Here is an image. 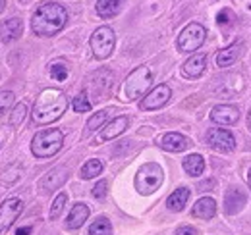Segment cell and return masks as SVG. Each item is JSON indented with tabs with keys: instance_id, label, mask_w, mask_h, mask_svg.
<instances>
[{
	"instance_id": "6da1fadb",
	"label": "cell",
	"mask_w": 251,
	"mask_h": 235,
	"mask_svg": "<svg viewBox=\"0 0 251 235\" xmlns=\"http://www.w3.org/2000/svg\"><path fill=\"white\" fill-rule=\"evenodd\" d=\"M66 22H68V12L64 6L54 2H43L33 14L31 29L39 37H52L64 29Z\"/></svg>"
},
{
	"instance_id": "7a4b0ae2",
	"label": "cell",
	"mask_w": 251,
	"mask_h": 235,
	"mask_svg": "<svg viewBox=\"0 0 251 235\" xmlns=\"http://www.w3.org/2000/svg\"><path fill=\"white\" fill-rule=\"evenodd\" d=\"M66 108H68V98L62 91L45 89L33 104V121L39 125L52 123L58 118H62Z\"/></svg>"
},
{
	"instance_id": "3957f363",
	"label": "cell",
	"mask_w": 251,
	"mask_h": 235,
	"mask_svg": "<svg viewBox=\"0 0 251 235\" xmlns=\"http://www.w3.org/2000/svg\"><path fill=\"white\" fill-rule=\"evenodd\" d=\"M64 145V135L60 129H45L39 131L31 141V152L37 158H50Z\"/></svg>"
},
{
	"instance_id": "277c9868",
	"label": "cell",
	"mask_w": 251,
	"mask_h": 235,
	"mask_svg": "<svg viewBox=\"0 0 251 235\" xmlns=\"http://www.w3.org/2000/svg\"><path fill=\"white\" fill-rule=\"evenodd\" d=\"M164 181V172L157 162L143 164L135 174V189L139 195H151L157 189H160Z\"/></svg>"
},
{
	"instance_id": "5b68a950",
	"label": "cell",
	"mask_w": 251,
	"mask_h": 235,
	"mask_svg": "<svg viewBox=\"0 0 251 235\" xmlns=\"http://www.w3.org/2000/svg\"><path fill=\"white\" fill-rule=\"evenodd\" d=\"M151 81H153V75H151V70L147 66L135 68L124 81L126 98L127 100H135V98L143 96L147 93V89L151 87Z\"/></svg>"
},
{
	"instance_id": "8992f818",
	"label": "cell",
	"mask_w": 251,
	"mask_h": 235,
	"mask_svg": "<svg viewBox=\"0 0 251 235\" xmlns=\"http://www.w3.org/2000/svg\"><path fill=\"white\" fill-rule=\"evenodd\" d=\"M89 45H91V50H93L95 58H99V60L108 58V56L112 54V50H114V45H116L114 31L110 29V27H106V25L99 27V29L91 35Z\"/></svg>"
},
{
	"instance_id": "52a82bcc",
	"label": "cell",
	"mask_w": 251,
	"mask_h": 235,
	"mask_svg": "<svg viewBox=\"0 0 251 235\" xmlns=\"http://www.w3.org/2000/svg\"><path fill=\"white\" fill-rule=\"evenodd\" d=\"M207 39V29L201 24L186 25L178 37V50L180 52H195Z\"/></svg>"
},
{
	"instance_id": "ba28073f",
	"label": "cell",
	"mask_w": 251,
	"mask_h": 235,
	"mask_svg": "<svg viewBox=\"0 0 251 235\" xmlns=\"http://www.w3.org/2000/svg\"><path fill=\"white\" fill-rule=\"evenodd\" d=\"M22 210H24V203H22V199H16V197L6 199L0 205V234L6 232L18 220V216L22 214Z\"/></svg>"
},
{
	"instance_id": "9c48e42d",
	"label": "cell",
	"mask_w": 251,
	"mask_h": 235,
	"mask_svg": "<svg viewBox=\"0 0 251 235\" xmlns=\"http://www.w3.org/2000/svg\"><path fill=\"white\" fill-rule=\"evenodd\" d=\"M244 91V77L240 73H228L226 77H220L215 93L222 98H234Z\"/></svg>"
},
{
	"instance_id": "30bf717a",
	"label": "cell",
	"mask_w": 251,
	"mask_h": 235,
	"mask_svg": "<svg viewBox=\"0 0 251 235\" xmlns=\"http://www.w3.org/2000/svg\"><path fill=\"white\" fill-rule=\"evenodd\" d=\"M207 145L217 150H222V152H230L236 148V139L234 135L228 131V129H220V127H215L211 131H207Z\"/></svg>"
},
{
	"instance_id": "8fae6325",
	"label": "cell",
	"mask_w": 251,
	"mask_h": 235,
	"mask_svg": "<svg viewBox=\"0 0 251 235\" xmlns=\"http://www.w3.org/2000/svg\"><path fill=\"white\" fill-rule=\"evenodd\" d=\"M170 87L168 85H157V87L153 89L151 93H147L145 94V98L141 100V110H157L160 106H164L166 102H168V98H170Z\"/></svg>"
},
{
	"instance_id": "7c38bea8",
	"label": "cell",
	"mask_w": 251,
	"mask_h": 235,
	"mask_svg": "<svg viewBox=\"0 0 251 235\" xmlns=\"http://www.w3.org/2000/svg\"><path fill=\"white\" fill-rule=\"evenodd\" d=\"M238 118H240L238 108L230 104H219L211 110V119L220 125H232L234 121H238Z\"/></svg>"
},
{
	"instance_id": "4fadbf2b",
	"label": "cell",
	"mask_w": 251,
	"mask_h": 235,
	"mask_svg": "<svg viewBox=\"0 0 251 235\" xmlns=\"http://www.w3.org/2000/svg\"><path fill=\"white\" fill-rule=\"evenodd\" d=\"M248 203V199H246V195L240 191V189H236V187H232V189H228L226 191V195H224V212L226 214H238L244 206Z\"/></svg>"
},
{
	"instance_id": "5bb4252c",
	"label": "cell",
	"mask_w": 251,
	"mask_h": 235,
	"mask_svg": "<svg viewBox=\"0 0 251 235\" xmlns=\"http://www.w3.org/2000/svg\"><path fill=\"white\" fill-rule=\"evenodd\" d=\"M24 35V22L20 18H10L0 25V39L2 43H12Z\"/></svg>"
},
{
	"instance_id": "9a60e30c",
	"label": "cell",
	"mask_w": 251,
	"mask_h": 235,
	"mask_svg": "<svg viewBox=\"0 0 251 235\" xmlns=\"http://www.w3.org/2000/svg\"><path fill=\"white\" fill-rule=\"evenodd\" d=\"M242 52H244V45L242 43H232L230 47L222 48L217 54V66L219 68H228V66L236 64L238 60L242 58Z\"/></svg>"
},
{
	"instance_id": "2e32d148",
	"label": "cell",
	"mask_w": 251,
	"mask_h": 235,
	"mask_svg": "<svg viewBox=\"0 0 251 235\" xmlns=\"http://www.w3.org/2000/svg\"><path fill=\"white\" fill-rule=\"evenodd\" d=\"M129 125V118L127 116H118L114 118L112 121L106 123V127H102V133H100V141H110V139H116L118 135H122Z\"/></svg>"
},
{
	"instance_id": "e0dca14e",
	"label": "cell",
	"mask_w": 251,
	"mask_h": 235,
	"mask_svg": "<svg viewBox=\"0 0 251 235\" xmlns=\"http://www.w3.org/2000/svg\"><path fill=\"white\" fill-rule=\"evenodd\" d=\"M66 179H68V170L62 168V166H60V168H54V170H50L47 176L41 179V189H43L45 193L54 191V189L62 187Z\"/></svg>"
},
{
	"instance_id": "ac0fdd59",
	"label": "cell",
	"mask_w": 251,
	"mask_h": 235,
	"mask_svg": "<svg viewBox=\"0 0 251 235\" xmlns=\"http://www.w3.org/2000/svg\"><path fill=\"white\" fill-rule=\"evenodd\" d=\"M87 218H89V206L77 203V205L72 206V210H70V214H68L66 228H68V230H79V228L85 224Z\"/></svg>"
},
{
	"instance_id": "d6986e66",
	"label": "cell",
	"mask_w": 251,
	"mask_h": 235,
	"mask_svg": "<svg viewBox=\"0 0 251 235\" xmlns=\"http://www.w3.org/2000/svg\"><path fill=\"white\" fill-rule=\"evenodd\" d=\"M158 145L168 152H182L189 147V139L180 135V133H166V135H162Z\"/></svg>"
},
{
	"instance_id": "ffe728a7",
	"label": "cell",
	"mask_w": 251,
	"mask_h": 235,
	"mask_svg": "<svg viewBox=\"0 0 251 235\" xmlns=\"http://www.w3.org/2000/svg\"><path fill=\"white\" fill-rule=\"evenodd\" d=\"M207 66V56L205 54H193L191 58H188L182 66V73L186 77H199L205 71Z\"/></svg>"
},
{
	"instance_id": "44dd1931",
	"label": "cell",
	"mask_w": 251,
	"mask_h": 235,
	"mask_svg": "<svg viewBox=\"0 0 251 235\" xmlns=\"http://www.w3.org/2000/svg\"><path fill=\"white\" fill-rule=\"evenodd\" d=\"M191 214H193L195 218H201V220H211V218L217 214V203H215L211 197H203V199H199V201L195 203Z\"/></svg>"
},
{
	"instance_id": "7402d4cb",
	"label": "cell",
	"mask_w": 251,
	"mask_h": 235,
	"mask_svg": "<svg viewBox=\"0 0 251 235\" xmlns=\"http://www.w3.org/2000/svg\"><path fill=\"white\" fill-rule=\"evenodd\" d=\"M189 201V189L188 187H180V189H176L168 199H166V206H168V210H172V212H182L186 205H188Z\"/></svg>"
},
{
	"instance_id": "603a6c76",
	"label": "cell",
	"mask_w": 251,
	"mask_h": 235,
	"mask_svg": "<svg viewBox=\"0 0 251 235\" xmlns=\"http://www.w3.org/2000/svg\"><path fill=\"white\" fill-rule=\"evenodd\" d=\"M122 4H124V0H99L97 2V14L104 20L114 18L120 12Z\"/></svg>"
},
{
	"instance_id": "cb8c5ba5",
	"label": "cell",
	"mask_w": 251,
	"mask_h": 235,
	"mask_svg": "<svg viewBox=\"0 0 251 235\" xmlns=\"http://www.w3.org/2000/svg\"><path fill=\"white\" fill-rule=\"evenodd\" d=\"M184 170H186V174L191 177H197L203 174V170H205V160H203V156L201 154H189L184 158Z\"/></svg>"
},
{
	"instance_id": "d4e9b609",
	"label": "cell",
	"mask_w": 251,
	"mask_h": 235,
	"mask_svg": "<svg viewBox=\"0 0 251 235\" xmlns=\"http://www.w3.org/2000/svg\"><path fill=\"white\" fill-rule=\"evenodd\" d=\"M112 112H114V108H104V110H100V112L93 114V116L89 118V121H87V131L91 133V131H95V129L102 127V125L106 123V119L112 116Z\"/></svg>"
},
{
	"instance_id": "484cf974",
	"label": "cell",
	"mask_w": 251,
	"mask_h": 235,
	"mask_svg": "<svg viewBox=\"0 0 251 235\" xmlns=\"http://www.w3.org/2000/svg\"><path fill=\"white\" fill-rule=\"evenodd\" d=\"M89 235H112V226H110L108 218L99 216L89 226Z\"/></svg>"
},
{
	"instance_id": "4316f807",
	"label": "cell",
	"mask_w": 251,
	"mask_h": 235,
	"mask_svg": "<svg viewBox=\"0 0 251 235\" xmlns=\"http://www.w3.org/2000/svg\"><path fill=\"white\" fill-rule=\"evenodd\" d=\"M20 176H22V166L20 164H10L4 170V174L0 176V183L2 185H12V183H16L20 179Z\"/></svg>"
},
{
	"instance_id": "83f0119b",
	"label": "cell",
	"mask_w": 251,
	"mask_h": 235,
	"mask_svg": "<svg viewBox=\"0 0 251 235\" xmlns=\"http://www.w3.org/2000/svg\"><path fill=\"white\" fill-rule=\"evenodd\" d=\"M100 172H102V162L93 158V160H89V162L83 164V168H81V177H83V179H91V177L99 176Z\"/></svg>"
},
{
	"instance_id": "f1b7e54d",
	"label": "cell",
	"mask_w": 251,
	"mask_h": 235,
	"mask_svg": "<svg viewBox=\"0 0 251 235\" xmlns=\"http://www.w3.org/2000/svg\"><path fill=\"white\" fill-rule=\"evenodd\" d=\"M25 118H27V104L20 102V104H16V106H14V110H12V114H10V125L18 127V125H22V123H24V119H25Z\"/></svg>"
},
{
	"instance_id": "f546056e",
	"label": "cell",
	"mask_w": 251,
	"mask_h": 235,
	"mask_svg": "<svg viewBox=\"0 0 251 235\" xmlns=\"http://www.w3.org/2000/svg\"><path fill=\"white\" fill-rule=\"evenodd\" d=\"M72 106H74L75 112H89V110H91V102L87 100V94H85V93H79V94L74 98Z\"/></svg>"
},
{
	"instance_id": "4dcf8cb0",
	"label": "cell",
	"mask_w": 251,
	"mask_h": 235,
	"mask_svg": "<svg viewBox=\"0 0 251 235\" xmlns=\"http://www.w3.org/2000/svg\"><path fill=\"white\" fill-rule=\"evenodd\" d=\"M66 201H68L66 193H60V195L54 199V203H52V208H50V220H56V218L62 214L64 206H66Z\"/></svg>"
},
{
	"instance_id": "1f68e13d",
	"label": "cell",
	"mask_w": 251,
	"mask_h": 235,
	"mask_svg": "<svg viewBox=\"0 0 251 235\" xmlns=\"http://www.w3.org/2000/svg\"><path fill=\"white\" fill-rule=\"evenodd\" d=\"M14 104V93L10 91H0V116H4L10 106Z\"/></svg>"
},
{
	"instance_id": "d6a6232c",
	"label": "cell",
	"mask_w": 251,
	"mask_h": 235,
	"mask_svg": "<svg viewBox=\"0 0 251 235\" xmlns=\"http://www.w3.org/2000/svg\"><path fill=\"white\" fill-rule=\"evenodd\" d=\"M50 75H52V79H56V81H66V77H68V68H66L64 64H54V66L50 68Z\"/></svg>"
},
{
	"instance_id": "836d02e7",
	"label": "cell",
	"mask_w": 251,
	"mask_h": 235,
	"mask_svg": "<svg viewBox=\"0 0 251 235\" xmlns=\"http://www.w3.org/2000/svg\"><path fill=\"white\" fill-rule=\"evenodd\" d=\"M106 189H108V183H106L104 179H100V181H99V183L93 187V197H95V199H104Z\"/></svg>"
},
{
	"instance_id": "e575fe53",
	"label": "cell",
	"mask_w": 251,
	"mask_h": 235,
	"mask_svg": "<svg viewBox=\"0 0 251 235\" xmlns=\"http://www.w3.org/2000/svg\"><path fill=\"white\" fill-rule=\"evenodd\" d=\"M217 22H219V25H230L232 24V12L230 10H222L217 16Z\"/></svg>"
},
{
	"instance_id": "d590c367",
	"label": "cell",
	"mask_w": 251,
	"mask_h": 235,
	"mask_svg": "<svg viewBox=\"0 0 251 235\" xmlns=\"http://www.w3.org/2000/svg\"><path fill=\"white\" fill-rule=\"evenodd\" d=\"M174 235H199V232L195 228H191V226H182L180 230H176Z\"/></svg>"
},
{
	"instance_id": "8d00e7d4",
	"label": "cell",
	"mask_w": 251,
	"mask_h": 235,
	"mask_svg": "<svg viewBox=\"0 0 251 235\" xmlns=\"http://www.w3.org/2000/svg\"><path fill=\"white\" fill-rule=\"evenodd\" d=\"M29 234H31V228H20L16 232V235H29Z\"/></svg>"
},
{
	"instance_id": "74e56055",
	"label": "cell",
	"mask_w": 251,
	"mask_h": 235,
	"mask_svg": "<svg viewBox=\"0 0 251 235\" xmlns=\"http://www.w3.org/2000/svg\"><path fill=\"white\" fill-rule=\"evenodd\" d=\"M6 8V0H0V12Z\"/></svg>"
},
{
	"instance_id": "f35d334b",
	"label": "cell",
	"mask_w": 251,
	"mask_h": 235,
	"mask_svg": "<svg viewBox=\"0 0 251 235\" xmlns=\"http://www.w3.org/2000/svg\"><path fill=\"white\" fill-rule=\"evenodd\" d=\"M248 125H250V129H251V110H250V114H248Z\"/></svg>"
},
{
	"instance_id": "ab89813d",
	"label": "cell",
	"mask_w": 251,
	"mask_h": 235,
	"mask_svg": "<svg viewBox=\"0 0 251 235\" xmlns=\"http://www.w3.org/2000/svg\"><path fill=\"white\" fill-rule=\"evenodd\" d=\"M248 183H250V189H251V172H250V179H248Z\"/></svg>"
}]
</instances>
